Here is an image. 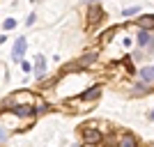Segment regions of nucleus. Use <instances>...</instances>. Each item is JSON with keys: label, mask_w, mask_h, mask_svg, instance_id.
Here are the masks:
<instances>
[{"label": "nucleus", "mask_w": 154, "mask_h": 147, "mask_svg": "<svg viewBox=\"0 0 154 147\" xmlns=\"http://www.w3.org/2000/svg\"><path fill=\"white\" fill-rule=\"evenodd\" d=\"M26 53V39L19 37L16 41H14V48H12V58L14 60H21V55Z\"/></svg>", "instance_id": "obj_1"}, {"label": "nucleus", "mask_w": 154, "mask_h": 147, "mask_svg": "<svg viewBox=\"0 0 154 147\" xmlns=\"http://www.w3.org/2000/svg\"><path fill=\"white\" fill-rule=\"evenodd\" d=\"M14 113L19 117H28V115L35 113V108H32V106H14Z\"/></svg>", "instance_id": "obj_2"}, {"label": "nucleus", "mask_w": 154, "mask_h": 147, "mask_svg": "<svg viewBox=\"0 0 154 147\" xmlns=\"http://www.w3.org/2000/svg\"><path fill=\"white\" fill-rule=\"evenodd\" d=\"M37 78H44V69H46V58L44 55H37Z\"/></svg>", "instance_id": "obj_3"}, {"label": "nucleus", "mask_w": 154, "mask_h": 147, "mask_svg": "<svg viewBox=\"0 0 154 147\" xmlns=\"http://www.w3.org/2000/svg\"><path fill=\"white\" fill-rule=\"evenodd\" d=\"M149 35L147 30H138V46H147V41H149Z\"/></svg>", "instance_id": "obj_4"}, {"label": "nucleus", "mask_w": 154, "mask_h": 147, "mask_svg": "<svg viewBox=\"0 0 154 147\" xmlns=\"http://www.w3.org/2000/svg\"><path fill=\"white\" fill-rule=\"evenodd\" d=\"M140 78L145 81V83H149V81H154V69L152 67H145V69L140 71Z\"/></svg>", "instance_id": "obj_5"}, {"label": "nucleus", "mask_w": 154, "mask_h": 147, "mask_svg": "<svg viewBox=\"0 0 154 147\" xmlns=\"http://www.w3.org/2000/svg\"><path fill=\"white\" fill-rule=\"evenodd\" d=\"M99 94H101V87H99V85H94V87H90L83 96H85V99H97Z\"/></svg>", "instance_id": "obj_6"}, {"label": "nucleus", "mask_w": 154, "mask_h": 147, "mask_svg": "<svg viewBox=\"0 0 154 147\" xmlns=\"http://www.w3.org/2000/svg\"><path fill=\"white\" fill-rule=\"evenodd\" d=\"M99 138H101V133H92V131L85 136V140H88V142H94V140H99Z\"/></svg>", "instance_id": "obj_7"}, {"label": "nucleus", "mask_w": 154, "mask_h": 147, "mask_svg": "<svg viewBox=\"0 0 154 147\" xmlns=\"http://www.w3.org/2000/svg\"><path fill=\"white\" fill-rule=\"evenodd\" d=\"M2 26H5V30H12V28H16V21H14V19H7Z\"/></svg>", "instance_id": "obj_8"}, {"label": "nucleus", "mask_w": 154, "mask_h": 147, "mask_svg": "<svg viewBox=\"0 0 154 147\" xmlns=\"http://www.w3.org/2000/svg\"><path fill=\"white\" fill-rule=\"evenodd\" d=\"M140 23H143V26H152V23H154V16H143Z\"/></svg>", "instance_id": "obj_9"}, {"label": "nucleus", "mask_w": 154, "mask_h": 147, "mask_svg": "<svg viewBox=\"0 0 154 147\" xmlns=\"http://www.w3.org/2000/svg\"><path fill=\"white\" fill-rule=\"evenodd\" d=\"M122 145L131 147V145H136V140H134V138H131V136H127V138H122Z\"/></svg>", "instance_id": "obj_10"}, {"label": "nucleus", "mask_w": 154, "mask_h": 147, "mask_svg": "<svg viewBox=\"0 0 154 147\" xmlns=\"http://www.w3.org/2000/svg\"><path fill=\"white\" fill-rule=\"evenodd\" d=\"M136 12H138V7H127V9H124L127 16H131V14H136Z\"/></svg>", "instance_id": "obj_11"}, {"label": "nucleus", "mask_w": 154, "mask_h": 147, "mask_svg": "<svg viewBox=\"0 0 154 147\" xmlns=\"http://www.w3.org/2000/svg\"><path fill=\"white\" fill-rule=\"evenodd\" d=\"M21 67H23V71H30V69H32L30 62H21Z\"/></svg>", "instance_id": "obj_12"}, {"label": "nucleus", "mask_w": 154, "mask_h": 147, "mask_svg": "<svg viewBox=\"0 0 154 147\" xmlns=\"http://www.w3.org/2000/svg\"><path fill=\"white\" fill-rule=\"evenodd\" d=\"M5 138H7V136H5V133H2V129H0V142L5 140Z\"/></svg>", "instance_id": "obj_13"}, {"label": "nucleus", "mask_w": 154, "mask_h": 147, "mask_svg": "<svg viewBox=\"0 0 154 147\" xmlns=\"http://www.w3.org/2000/svg\"><path fill=\"white\" fill-rule=\"evenodd\" d=\"M149 39H152V41H147V44H149V48H154V37H149Z\"/></svg>", "instance_id": "obj_14"}, {"label": "nucleus", "mask_w": 154, "mask_h": 147, "mask_svg": "<svg viewBox=\"0 0 154 147\" xmlns=\"http://www.w3.org/2000/svg\"><path fill=\"white\" fill-rule=\"evenodd\" d=\"M149 120H154V110H149Z\"/></svg>", "instance_id": "obj_15"}, {"label": "nucleus", "mask_w": 154, "mask_h": 147, "mask_svg": "<svg viewBox=\"0 0 154 147\" xmlns=\"http://www.w3.org/2000/svg\"><path fill=\"white\" fill-rule=\"evenodd\" d=\"M83 2H94V0H83Z\"/></svg>", "instance_id": "obj_16"}, {"label": "nucleus", "mask_w": 154, "mask_h": 147, "mask_svg": "<svg viewBox=\"0 0 154 147\" xmlns=\"http://www.w3.org/2000/svg\"><path fill=\"white\" fill-rule=\"evenodd\" d=\"M152 69H154V67H152Z\"/></svg>", "instance_id": "obj_17"}]
</instances>
